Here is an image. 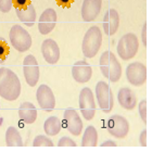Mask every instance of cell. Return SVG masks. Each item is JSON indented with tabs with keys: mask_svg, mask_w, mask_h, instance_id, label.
Segmentation results:
<instances>
[{
	"mask_svg": "<svg viewBox=\"0 0 152 152\" xmlns=\"http://www.w3.org/2000/svg\"><path fill=\"white\" fill-rule=\"evenodd\" d=\"M21 95V82L12 70L0 67V97L8 101H14Z\"/></svg>",
	"mask_w": 152,
	"mask_h": 152,
	"instance_id": "6da1fadb",
	"label": "cell"
},
{
	"mask_svg": "<svg viewBox=\"0 0 152 152\" xmlns=\"http://www.w3.org/2000/svg\"><path fill=\"white\" fill-rule=\"evenodd\" d=\"M100 71L105 78L110 82L116 83L122 77V66L117 61L115 54L111 51H104L99 60Z\"/></svg>",
	"mask_w": 152,
	"mask_h": 152,
	"instance_id": "7a4b0ae2",
	"label": "cell"
},
{
	"mask_svg": "<svg viewBox=\"0 0 152 152\" xmlns=\"http://www.w3.org/2000/svg\"><path fill=\"white\" fill-rule=\"evenodd\" d=\"M102 44V33L98 26H91L86 32L82 44L83 54L87 59H92L97 56Z\"/></svg>",
	"mask_w": 152,
	"mask_h": 152,
	"instance_id": "3957f363",
	"label": "cell"
},
{
	"mask_svg": "<svg viewBox=\"0 0 152 152\" xmlns=\"http://www.w3.org/2000/svg\"><path fill=\"white\" fill-rule=\"evenodd\" d=\"M138 49H139V40L133 33H128L122 36L116 47L117 54L123 61L133 59L138 52Z\"/></svg>",
	"mask_w": 152,
	"mask_h": 152,
	"instance_id": "277c9868",
	"label": "cell"
},
{
	"mask_svg": "<svg viewBox=\"0 0 152 152\" xmlns=\"http://www.w3.org/2000/svg\"><path fill=\"white\" fill-rule=\"evenodd\" d=\"M9 37L13 48L19 52H25L32 46V37L22 26L13 25L10 29Z\"/></svg>",
	"mask_w": 152,
	"mask_h": 152,
	"instance_id": "5b68a950",
	"label": "cell"
},
{
	"mask_svg": "<svg viewBox=\"0 0 152 152\" xmlns=\"http://www.w3.org/2000/svg\"><path fill=\"white\" fill-rule=\"evenodd\" d=\"M96 98L99 107L104 113H110L114 107V97L110 86L103 80L96 85Z\"/></svg>",
	"mask_w": 152,
	"mask_h": 152,
	"instance_id": "8992f818",
	"label": "cell"
},
{
	"mask_svg": "<svg viewBox=\"0 0 152 152\" xmlns=\"http://www.w3.org/2000/svg\"><path fill=\"white\" fill-rule=\"evenodd\" d=\"M78 104L80 113L84 118L87 121H91L96 114V101L94 92L90 88L85 87L79 92Z\"/></svg>",
	"mask_w": 152,
	"mask_h": 152,
	"instance_id": "52a82bcc",
	"label": "cell"
},
{
	"mask_svg": "<svg viewBox=\"0 0 152 152\" xmlns=\"http://www.w3.org/2000/svg\"><path fill=\"white\" fill-rule=\"evenodd\" d=\"M107 129L109 134L112 135L114 138L122 139V138H125L129 132V124L124 116L114 114L109 117L107 122Z\"/></svg>",
	"mask_w": 152,
	"mask_h": 152,
	"instance_id": "ba28073f",
	"label": "cell"
},
{
	"mask_svg": "<svg viewBox=\"0 0 152 152\" xmlns=\"http://www.w3.org/2000/svg\"><path fill=\"white\" fill-rule=\"evenodd\" d=\"M126 78L130 85L139 87L147 80V67L141 62H133L126 67Z\"/></svg>",
	"mask_w": 152,
	"mask_h": 152,
	"instance_id": "9c48e42d",
	"label": "cell"
},
{
	"mask_svg": "<svg viewBox=\"0 0 152 152\" xmlns=\"http://www.w3.org/2000/svg\"><path fill=\"white\" fill-rule=\"evenodd\" d=\"M23 74L27 85L35 87L39 80V65L36 58L33 54H28L23 61Z\"/></svg>",
	"mask_w": 152,
	"mask_h": 152,
	"instance_id": "30bf717a",
	"label": "cell"
},
{
	"mask_svg": "<svg viewBox=\"0 0 152 152\" xmlns=\"http://www.w3.org/2000/svg\"><path fill=\"white\" fill-rule=\"evenodd\" d=\"M36 98L40 109L46 112H51L56 108V97L49 86L40 85L36 92Z\"/></svg>",
	"mask_w": 152,
	"mask_h": 152,
	"instance_id": "8fae6325",
	"label": "cell"
},
{
	"mask_svg": "<svg viewBox=\"0 0 152 152\" xmlns=\"http://www.w3.org/2000/svg\"><path fill=\"white\" fill-rule=\"evenodd\" d=\"M64 126L72 135L79 136L83 130V122L77 111L74 109H66L63 113Z\"/></svg>",
	"mask_w": 152,
	"mask_h": 152,
	"instance_id": "7c38bea8",
	"label": "cell"
},
{
	"mask_svg": "<svg viewBox=\"0 0 152 152\" xmlns=\"http://www.w3.org/2000/svg\"><path fill=\"white\" fill-rule=\"evenodd\" d=\"M57 24V12L52 8H48L41 13L38 20V31L41 35H48L56 27Z\"/></svg>",
	"mask_w": 152,
	"mask_h": 152,
	"instance_id": "4fadbf2b",
	"label": "cell"
},
{
	"mask_svg": "<svg viewBox=\"0 0 152 152\" xmlns=\"http://www.w3.org/2000/svg\"><path fill=\"white\" fill-rule=\"evenodd\" d=\"M41 54L47 63L53 65L60 59V48L53 39H45L41 44Z\"/></svg>",
	"mask_w": 152,
	"mask_h": 152,
	"instance_id": "5bb4252c",
	"label": "cell"
},
{
	"mask_svg": "<svg viewBox=\"0 0 152 152\" xmlns=\"http://www.w3.org/2000/svg\"><path fill=\"white\" fill-rule=\"evenodd\" d=\"M72 76L75 82L85 84L89 82L92 76V69L86 61H77L72 66Z\"/></svg>",
	"mask_w": 152,
	"mask_h": 152,
	"instance_id": "9a60e30c",
	"label": "cell"
},
{
	"mask_svg": "<svg viewBox=\"0 0 152 152\" xmlns=\"http://www.w3.org/2000/svg\"><path fill=\"white\" fill-rule=\"evenodd\" d=\"M102 0H84L82 4V18L85 22H92L101 11Z\"/></svg>",
	"mask_w": 152,
	"mask_h": 152,
	"instance_id": "2e32d148",
	"label": "cell"
},
{
	"mask_svg": "<svg viewBox=\"0 0 152 152\" xmlns=\"http://www.w3.org/2000/svg\"><path fill=\"white\" fill-rule=\"evenodd\" d=\"M103 31L108 36L114 35L120 26V15L115 9H109L103 16Z\"/></svg>",
	"mask_w": 152,
	"mask_h": 152,
	"instance_id": "e0dca14e",
	"label": "cell"
},
{
	"mask_svg": "<svg viewBox=\"0 0 152 152\" xmlns=\"http://www.w3.org/2000/svg\"><path fill=\"white\" fill-rule=\"evenodd\" d=\"M117 100L122 108L125 110H133L137 105V98L135 92L128 87H123L117 92Z\"/></svg>",
	"mask_w": 152,
	"mask_h": 152,
	"instance_id": "ac0fdd59",
	"label": "cell"
},
{
	"mask_svg": "<svg viewBox=\"0 0 152 152\" xmlns=\"http://www.w3.org/2000/svg\"><path fill=\"white\" fill-rule=\"evenodd\" d=\"M15 13L20 21L22 23H24L26 26L32 27L35 24L37 14H36L35 7H34V4L32 2L29 3V4H27L26 7H23V8L15 7Z\"/></svg>",
	"mask_w": 152,
	"mask_h": 152,
	"instance_id": "d6986e66",
	"label": "cell"
},
{
	"mask_svg": "<svg viewBox=\"0 0 152 152\" xmlns=\"http://www.w3.org/2000/svg\"><path fill=\"white\" fill-rule=\"evenodd\" d=\"M18 113H19V117L21 118V121H23L25 124H33L37 120V109L32 102H23L20 105Z\"/></svg>",
	"mask_w": 152,
	"mask_h": 152,
	"instance_id": "ffe728a7",
	"label": "cell"
},
{
	"mask_svg": "<svg viewBox=\"0 0 152 152\" xmlns=\"http://www.w3.org/2000/svg\"><path fill=\"white\" fill-rule=\"evenodd\" d=\"M62 123L58 116H49L44 123V130L48 136H56L61 132Z\"/></svg>",
	"mask_w": 152,
	"mask_h": 152,
	"instance_id": "44dd1931",
	"label": "cell"
},
{
	"mask_svg": "<svg viewBox=\"0 0 152 152\" xmlns=\"http://www.w3.org/2000/svg\"><path fill=\"white\" fill-rule=\"evenodd\" d=\"M6 143L8 147H22L23 139L18 128L9 126L6 130Z\"/></svg>",
	"mask_w": 152,
	"mask_h": 152,
	"instance_id": "7402d4cb",
	"label": "cell"
},
{
	"mask_svg": "<svg viewBox=\"0 0 152 152\" xmlns=\"http://www.w3.org/2000/svg\"><path fill=\"white\" fill-rule=\"evenodd\" d=\"M98 142V132L96 127L92 125H89L84 132L82 138V146L83 147H96Z\"/></svg>",
	"mask_w": 152,
	"mask_h": 152,
	"instance_id": "603a6c76",
	"label": "cell"
},
{
	"mask_svg": "<svg viewBox=\"0 0 152 152\" xmlns=\"http://www.w3.org/2000/svg\"><path fill=\"white\" fill-rule=\"evenodd\" d=\"M9 53L10 48L8 41L3 37H0V64L7 60V58L9 57Z\"/></svg>",
	"mask_w": 152,
	"mask_h": 152,
	"instance_id": "cb8c5ba5",
	"label": "cell"
},
{
	"mask_svg": "<svg viewBox=\"0 0 152 152\" xmlns=\"http://www.w3.org/2000/svg\"><path fill=\"white\" fill-rule=\"evenodd\" d=\"M33 146L34 147H53L52 140L47 136L44 135H38L35 137V139L33 141Z\"/></svg>",
	"mask_w": 152,
	"mask_h": 152,
	"instance_id": "d4e9b609",
	"label": "cell"
},
{
	"mask_svg": "<svg viewBox=\"0 0 152 152\" xmlns=\"http://www.w3.org/2000/svg\"><path fill=\"white\" fill-rule=\"evenodd\" d=\"M138 112H139V115L141 117L143 123H147V101L146 99H143L139 102L138 104Z\"/></svg>",
	"mask_w": 152,
	"mask_h": 152,
	"instance_id": "484cf974",
	"label": "cell"
},
{
	"mask_svg": "<svg viewBox=\"0 0 152 152\" xmlns=\"http://www.w3.org/2000/svg\"><path fill=\"white\" fill-rule=\"evenodd\" d=\"M58 147H76V142L70 137L63 136L58 141Z\"/></svg>",
	"mask_w": 152,
	"mask_h": 152,
	"instance_id": "4316f807",
	"label": "cell"
},
{
	"mask_svg": "<svg viewBox=\"0 0 152 152\" xmlns=\"http://www.w3.org/2000/svg\"><path fill=\"white\" fill-rule=\"evenodd\" d=\"M13 7V0H0V11L3 13L9 12Z\"/></svg>",
	"mask_w": 152,
	"mask_h": 152,
	"instance_id": "83f0119b",
	"label": "cell"
},
{
	"mask_svg": "<svg viewBox=\"0 0 152 152\" xmlns=\"http://www.w3.org/2000/svg\"><path fill=\"white\" fill-rule=\"evenodd\" d=\"M32 2V0H13V6L18 8H23Z\"/></svg>",
	"mask_w": 152,
	"mask_h": 152,
	"instance_id": "f1b7e54d",
	"label": "cell"
},
{
	"mask_svg": "<svg viewBox=\"0 0 152 152\" xmlns=\"http://www.w3.org/2000/svg\"><path fill=\"white\" fill-rule=\"evenodd\" d=\"M139 142L142 147H147V129H143L139 135Z\"/></svg>",
	"mask_w": 152,
	"mask_h": 152,
	"instance_id": "f546056e",
	"label": "cell"
},
{
	"mask_svg": "<svg viewBox=\"0 0 152 152\" xmlns=\"http://www.w3.org/2000/svg\"><path fill=\"white\" fill-rule=\"evenodd\" d=\"M141 40L143 46H147V23H145L141 31Z\"/></svg>",
	"mask_w": 152,
	"mask_h": 152,
	"instance_id": "4dcf8cb0",
	"label": "cell"
},
{
	"mask_svg": "<svg viewBox=\"0 0 152 152\" xmlns=\"http://www.w3.org/2000/svg\"><path fill=\"white\" fill-rule=\"evenodd\" d=\"M74 0H58V4L64 8H70Z\"/></svg>",
	"mask_w": 152,
	"mask_h": 152,
	"instance_id": "1f68e13d",
	"label": "cell"
},
{
	"mask_svg": "<svg viewBox=\"0 0 152 152\" xmlns=\"http://www.w3.org/2000/svg\"><path fill=\"white\" fill-rule=\"evenodd\" d=\"M101 147H116L117 146V143L115 142V141H113V140H105V141H103V142L100 145Z\"/></svg>",
	"mask_w": 152,
	"mask_h": 152,
	"instance_id": "d6a6232c",
	"label": "cell"
}]
</instances>
